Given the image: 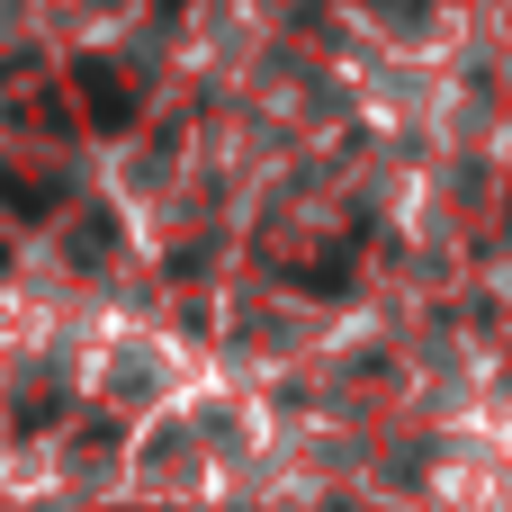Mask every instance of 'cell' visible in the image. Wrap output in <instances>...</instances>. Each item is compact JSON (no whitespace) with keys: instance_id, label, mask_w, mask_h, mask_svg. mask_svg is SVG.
<instances>
[{"instance_id":"6da1fadb","label":"cell","mask_w":512,"mask_h":512,"mask_svg":"<svg viewBox=\"0 0 512 512\" xmlns=\"http://www.w3.org/2000/svg\"><path fill=\"white\" fill-rule=\"evenodd\" d=\"M81 108H90L99 126H126V117H135V99H126V81H117L108 63H81Z\"/></svg>"},{"instance_id":"7a4b0ae2","label":"cell","mask_w":512,"mask_h":512,"mask_svg":"<svg viewBox=\"0 0 512 512\" xmlns=\"http://www.w3.org/2000/svg\"><path fill=\"white\" fill-rule=\"evenodd\" d=\"M0 207H18V216H54V189L27 180V171H0Z\"/></svg>"}]
</instances>
